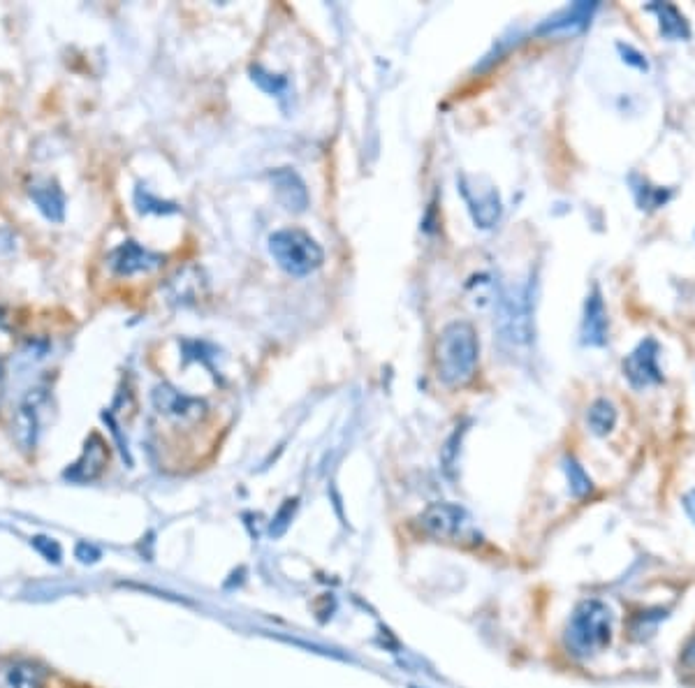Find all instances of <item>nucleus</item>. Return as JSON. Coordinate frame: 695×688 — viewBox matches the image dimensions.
<instances>
[{
	"label": "nucleus",
	"mask_w": 695,
	"mask_h": 688,
	"mask_svg": "<svg viewBox=\"0 0 695 688\" xmlns=\"http://www.w3.org/2000/svg\"><path fill=\"white\" fill-rule=\"evenodd\" d=\"M204 288L202 281V272L197 267H186L181 269L177 276L170 278V283H167V295L174 304H193L200 299Z\"/></svg>",
	"instance_id": "4468645a"
},
{
	"label": "nucleus",
	"mask_w": 695,
	"mask_h": 688,
	"mask_svg": "<svg viewBox=\"0 0 695 688\" xmlns=\"http://www.w3.org/2000/svg\"><path fill=\"white\" fill-rule=\"evenodd\" d=\"M480 360L478 332L471 322L455 320L441 329L434 343L436 376L445 387H462L475 376Z\"/></svg>",
	"instance_id": "f257e3e1"
},
{
	"label": "nucleus",
	"mask_w": 695,
	"mask_h": 688,
	"mask_svg": "<svg viewBox=\"0 0 695 688\" xmlns=\"http://www.w3.org/2000/svg\"><path fill=\"white\" fill-rule=\"evenodd\" d=\"M297 505H299V499H288L281 505V510L276 512V517H274V522H272V529H269V533H272L274 538L283 536V533L288 531L292 517H295V512H297Z\"/></svg>",
	"instance_id": "412c9836"
},
{
	"label": "nucleus",
	"mask_w": 695,
	"mask_h": 688,
	"mask_svg": "<svg viewBox=\"0 0 695 688\" xmlns=\"http://www.w3.org/2000/svg\"><path fill=\"white\" fill-rule=\"evenodd\" d=\"M3 376L5 371H3V364H0V394H3Z\"/></svg>",
	"instance_id": "bb28decb"
},
{
	"label": "nucleus",
	"mask_w": 695,
	"mask_h": 688,
	"mask_svg": "<svg viewBox=\"0 0 695 688\" xmlns=\"http://www.w3.org/2000/svg\"><path fill=\"white\" fill-rule=\"evenodd\" d=\"M531 316V285L526 283L508 290L501 297L499 329L503 339H508L510 343H529L533 336Z\"/></svg>",
	"instance_id": "20e7f679"
},
{
	"label": "nucleus",
	"mask_w": 695,
	"mask_h": 688,
	"mask_svg": "<svg viewBox=\"0 0 695 688\" xmlns=\"http://www.w3.org/2000/svg\"><path fill=\"white\" fill-rule=\"evenodd\" d=\"M682 663H684V668H689V670L695 672V635L689 640V644H686Z\"/></svg>",
	"instance_id": "b1692460"
},
{
	"label": "nucleus",
	"mask_w": 695,
	"mask_h": 688,
	"mask_svg": "<svg viewBox=\"0 0 695 688\" xmlns=\"http://www.w3.org/2000/svg\"><path fill=\"white\" fill-rule=\"evenodd\" d=\"M33 545L38 547V550H40L42 554H45L49 561H54V563L61 561V547H58L56 543H51L49 538H42V536H38V538L33 540Z\"/></svg>",
	"instance_id": "4be33fe9"
},
{
	"label": "nucleus",
	"mask_w": 695,
	"mask_h": 688,
	"mask_svg": "<svg viewBox=\"0 0 695 688\" xmlns=\"http://www.w3.org/2000/svg\"><path fill=\"white\" fill-rule=\"evenodd\" d=\"M566 475H568L570 492H573V496H577V499H582V496L591 494V489H594V485H591L589 475L584 473V468L577 464L573 457H566Z\"/></svg>",
	"instance_id": "aec40b11"
},
{
	"label": "nucleus",
	"mask_w": 695,
	"mask_h": 688,
	"mask_svg": "<svg viewBox=\"0 0 695 688\" xmlns=\"http://www.w3.org/2000/svg\"><path fill=\"white\" fill-rule=\"evenodd\" d=\"M109 267H112L114 274L119 276H135L142 272H153V269H160L165 265V255L153 253L149 248H144L142 244H137L135 239L123 241L121 246H116L112 253H109Z\"/></svg>",
	"instance_id": "0eeeda50"
},
{
	"label": "nucleus",
	"mask_w": 695,
	"mask_h": 688,
	"mask_svg": "<svg viewBox=\"0 0 695 688\" xmlns=\"http://www.w3.org/2000/svg\"><path fill=\"white\" fill-rule=\"evenodd\" d=\"M417 526L422 533L438 540L462 538L471 533V519L462 505L455 503H431L427 510L417 517Z\"/></svg>",
	"instance_id": "39448f33"
},
{
	"label": "nucleus",
	"mask_w": 695,
	"mask_h": 688,
	"mask_svg": "<svg viewBox=\"0 0 695 688\" xmlns=\"http://www.w3.org/2000/svg\"><path fill=\"white\" fill-rule=\"evenodd\" d=\"M587 422L596 436H607L614 429V424H617V411H614V406L607 399H598L589 408Z\"/></svg>",
	"instance_id": "f3484780"
},
{
	"label": "nucleus",
	"mask_w": 695,
	"mask_h": 688,
	"mask_svg": "<svg viewBox=\"0 0 695 688\" xmlns=\"http://www.w3.org/2000/svg\"><path fill=\"white\" fill-rule=\"evenodd\" d=\"M269 253L285 274L297 278L313 274L325 262V251L318 241L297 228L274 232L269 237Z\"/></svg>",
	"instance_id": "7ed1b4c3"
},
{
	"label": "nucleus",
	"mask_w": 695,
	"mask_h": 688,
	"mask_svg": "<svg viewBox=\"0 0 695 688\" xmlns=\"http://www.w3.org/2000/svg\"><path fill=\"white\" fill-rule=\"evenodd\" d=\"M269 181H272L276 190L278 202L288 211L302 214V211L309 207V190H306V184L295 170H290V167H278V170L269 172Z\"/></svg>",
	"instance_id": "9d476101"
},
{
	"label": "nucleus",
	"mask_w": 695,
	"mask_h": 688,
	"mask_svg": "<svg viewBox=\"0 0 695 688\" xmlns=\"http://www.w3.org/2000/svg\"><path fill=\"white\" fill-rule=\"evenodd\" d=\"M47 394L42 387H35L26 394L24 399H21V404L17 408V413L12 417V438L14 443L19 445L24 452L35 450V445H38L40 438V408L45 404Z\"/></svg>",
	"instance_id": "423d86ee"
},
{
	"label": "nucleus",
	"mask_w": 695,
	"mask_h": 688,
	"mask_svg": "<svg viewBox=\"0 0 695 688\" xmlns=\"http://www.w3.org/2000/svg\"><path fill=\"white\" fill-rule=\"evenodd\" d=\"M251 79L260 86L262 91H267L269 95H276V98H285V95H288V91H290L288 79L281 77V75H272V72L262 70L260 65H253L251 68Z\"/></svg>",
	"instance_id": "6ab92c4d"
},
{
	"label": "nucleus",
	"mask_w": 695,
	"mask_h": 688,
	"mask_svg": "<svg viewBox=\"0 0 695 688\" xmlns=\"http://www.w3.org/2000/svg\"><path fill=\"white\" fill-rule=\"evenodd\" d=\"M462 193L468 202V209H471V216L478 228H494L496 221H499L501 216V200L499 193H496L494 188L485 190L482 195H473L468 188H462Z\"/></svg>",
	"instance_id": "ddd939ff"
},
{
	"label": "nucleus",
	"mask_w": 695,
	"mask_h": 688,
	"mask_svg": "<svg viewBox=\"0 0 695 688\" xmlns=\"http://www.w3.org/2000/svg\"><path fill=\"white\" fill-rule=\"evenodd\" d=\"M684 508H686V512H689V517L695 522V489H691V492L684 496Z\"/></svg>",
	"instance_id": "a878e982"
},
{
	"label": "nucleus",
	"mask_w": 695,
	"mask_h": 688,
	"mask_svg": "<svg viewBox=\"0 0 695 688\" xmlns=\"http://www.w3.org/2000/svg\"><path fill=\"white\" fill-rule=\"evenodd\" d=\"M3 688H45V675L31 663H19L5 675Z\"/></svg>",
	"instance_id": "dca6fc26"
},
{
	"label": "nucleus",
	"mask_w": 695,
	"mask_h": 688,
	"mask_svg": "<svg viewBox=\"0 0 695 688\" xmlns=\"http://www.w3.org/2000/svg\"><path fill=\"white\" fill-rule=\"evenodd\" d=\"M135 207H137L139 214H158V216L177 214L179 211L177 204L158 200V197L151 195L144 186H137V190H135Z\"/></svg>",
	"instance_id": "a211bd4d"
},
{
	"label": "nucleus",
	"mask_w": 695,
	"mask_h": 688,
	"mask_svg": "<svg viewBox=\"0 0 695 688\" xmlns=\"http://www.w3.org/2000/svg\"><path fill=\"white\" fill-rule=\"evenodd\" d=\"M612 640V612L601 600H582L568 626V644L575 654L594 656Z\"/></svg>",
	"instance_id": "f03ea898"
},
{
	"label": "nucleus",
	"mask_w": 695,
	"mask_h": 688,
	"mask_svg": "<svg viewBox=\"0 0 695 688\" xmlns=\"http://www.w3.org/2000/svg\"><path fill=\"white\" fill-rule=\"evenodd\" d=\"M656 357H658V346L651 339L640 343V346L626 357L624 376L631 380L633 387L642 390V387L654 385L661 380V369H658Z\"/></svg>",
	"instance_id": "1a4fd4ad"
},
{
	"label": "nucleus",
	"mask_w": 695,
	"mask_h": 688,
	"mask_svg": "<svg viewBox=\"0 0 695 688\" xmlns=\"http://www.w3.org/2000/svg\"><path fill=\"white\" fill-rule=\"evenodd\" d=\"M153 406L158 408V413H163L167 417H174V420L181 422H195L207 413V404L197 397H188V394L174 390L172 385H158L151 394Z\"/></svg>",
	"instance_id": "6e6552de"
},
{
	"label": "nucleus",
	"mask_w": 695,
	"mask_h": 688,
	"mask_svg": "<svg viewBox=\"0 0 695 688\" xmlns=\"http://www.w3.org/2000/svg\"><path fill=\"white\" fill-rule=\"evenodd\" d=\"M109 459L107 445L98 434H91L89 441L84 445L82 457H79L75 464H72L68 471H65V480L72 482H91L98 478V475L105 471Z\"/></svg>",
	"instance_id": "9b49d317"
},
{
	"label": "nucleus",
	"mask_w": 695,
	"mask_h": 688,
	"mask_svg": "<svg viewBox=\"0 0 695 688\" xmlns=\"http://www.w3.org/2000/svg\"><path fill=\"white\" fill-rule=\"evenodd\" d=\"M28 197L49 223L65 221V193L54 179H35L28 186Z\"/></svg>",
	"instance_id": "f8f14e48"
},
{
	"label": "nucleus",
	"mask_w": 695,
	"mask_h": 688,
	"mask_svg": "<svg viewBox=\"0 0 695 688\" xmlns=\"http://www.w3.org/2000/svg\"><path fill=\"white\" fill-rule=\"evenodd\" d=\"M584 343L589 346H603L607 336V318H605V306L601 299V292L594 290V295L589 297L587 309H584V327H582Z\"/></svg>",
	"instance_id": "2eb2a0df"
},
{
	"label": "nucleus",
	"mask_w": 695,
	"mask_h": 688,
	"mask_svg": "<svg viewBox=\"0 0 695 688\" xmlns=\"http://www.w3.org/2000/svg\"><path fill=\"white\" fill-rule=\"evenodd\" d=\"M77 556H79V559H82L84 563H89V561H98V559H100V552L95 550L93 545L82 543V545L77 547Z\"/></svg>",
	"instance_id": "5701e85b"
},
{
	"label": "nucleus",
	"mask_w": 695,
	"mask_h": 688,
	"mask_svg": "<svg viewBox=\"0 0 695 688\" xmlns=\"http://www.w3.org/2000/svg\"><path fill=\"white\" fill-rule=\"evenodd\" d=\"M14 251V234L10 230H0V253Z\"/></svg>",
	"instance_id": "393cba45"
}]
</instances>
